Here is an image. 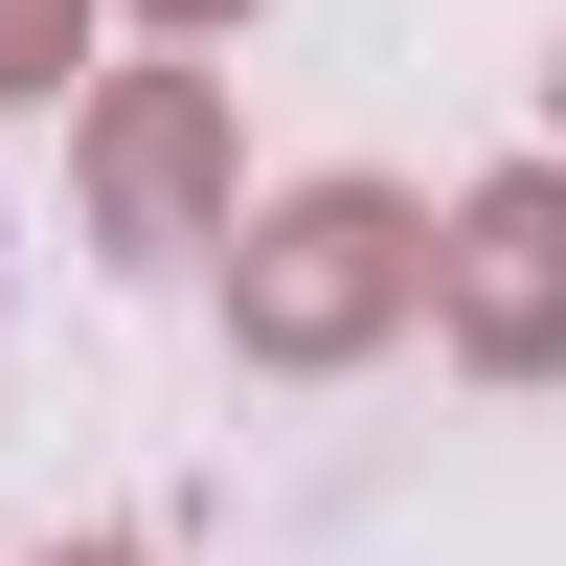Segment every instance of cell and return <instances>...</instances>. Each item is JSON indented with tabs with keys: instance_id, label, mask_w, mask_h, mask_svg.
<instances>
[{
	"instance_id": "5b68a950",
	"label": "cell",
	"mask_w": 566,
	"mask_h": 566,
	"mask_svg": "<svg viewBox=\"0 0 566 566\" xmlns=\"http://www.w3.org/2000/svg\"><path fill=\"white\" fill-rule=\"evenodd\" d=\"M136 23H159V45H227V23H272V0H136Z\"/></svg>"
},
{
	"instance_id": "277c9868",
	"label": "cell",
	"mask_w": 566,
	"mask_h": 566,
	"mask_svg": "<svg viewBox=\"0 0 566 566\" xmlns=\"http://www.w3.org/2000/svg\"><path fill=\"white\" fill-rule=\"evenodd\" d=\"M91 69V0H0V114H23V91H69Z\"/></svg>"
},
{
	"instance_id": "6da1fadb",
	"label": "cell",
	"mask_w": 566,
	"mask_h": 566,
	"mask_svg": "<svg viewBox=\"0 0 566 566\" xmlns=\"http://www.w3.org/2000/svg\"><path fill=\"white\" fill-rule=\"evenodd\" d=\"M408 317H431V205H408V181L317 159V181H272V205L227 227V363H250V386H340Z\"/></svg>"
},
{
	"instance_id": "3957f363",
	"label": "cell",
	"mask_w": 566,
	"mask_h": 566,
	"mask_svg": "<svg viewBox=\"0 0 566 566\" xmlns=\"http://www.w3.org/2000/svg\"><path fill=\"white\" fill-rule=\"evenodd\" d=\"M431 340L476 386H566V159H499L431 205Z\"/></svg>"
},
{
	"instance_id": "7a4b0ae2",
	"label": "cell",
	"mask_w": 566,
	"mask_h": 566,
	"mask_svg": "<svg viewBox=\"0 0 566 566\" xmlns=\"http://www.w3.org/2000/svg\"><path fill=\"white\" fill-rule=\"evenodd\" d=\"M69 205H91L114 272H181V250L227 272V227H250V136H227V91H205V69H91V91H69Z\"/></svg>"
},
{
	"instance_id": "52a82bcc",
	"label": "cell",
	"mask_w": 566,
	"mask_h": 566,
	"mask_svg": "<svg viewBox=\"0 0 566 566\" xmlns=\"http://www.w3.org/2000/svg\"><path fill=\"white\" fill-rule=\"evenodd\" d=\"M544 159H566V45H544Z\"/></svg>"
},
{
	"instance_id": "8992f818",
	"label": "cell",
	"mask_w": 566,
	"mask_h": 566,
	"mask_svg": "<svg viewBox=\"0 0 566 566\" xmlns=\"http://www.w3.org/2000/svg\"><path fill=\"white\" fill-rule=\"evenodd\" d=\"M23 566H159V544H23Z\"/></svg>"
}]
</instances>
